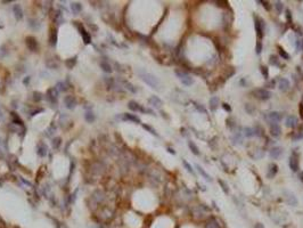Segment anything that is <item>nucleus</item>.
<instances>
[{
  "label": "nucleus",
  "mask_w": 303,
  "mask_h": 228,
  "mask_svg": "<svg viewBox=\"0 0 303 228\" xmlns=\"http://www.w3.org/2000/svg\"><path fill=\"white\" fill-rule=\"evenodd\" d=\"M220 105V100H219V97L216 96H212L211 97V99H210V108H211V111H216V108L219 107Z\"/></svg>",
  "instance_id": "17"
},
{
  "label": "nucleus",
  "mask_w": 303,
  "mask_h": 228,
  "mask_svg": "<svg viewBox=\"0 0 303 228\" xmlns=\"http://www.w3.org/2000/svg\"><path fill=\"white\" fill-rule=\"evenodd\" d=\"M300 180L302 181V184H303V172H301V175H300Z\"/></svg>",
  "instance_id": "52"
},
{
  "label": "nucleus",
  "mask_w": 303,
  "mask_h": 228,
  "mask_svg": "<svg viewBox=\"0 0 303 228\" xmlns=\"http://www.w3.org/2000/svg\"><path fill=\"white\" fill-rule=\"evenodd\" d=\"M270 135H271L272 137H275V138L280 137V135H282V128H280V125H279L278 123H272V124H270Z\"/></svg>",
  "instance_id": "7"
},
{
  "label": "nucleus",
  "mask_w": 303,
  "mask_h": 228,
  "mask_svg": "<svg viewBox=\"0 0 303 228\" xmlns=\"http://www.w3.org/2000/svg\"><path fill=\"white\" fill-rule=\"evenodd\" d=\"M124 86H125V88H127V89H129L131 92H136V91H137V90L133 88V86H132L131 83H129V82H124Z\"/></svg>",
  "instance_id": "41"
},
{
  "label": "nucleus",
  "mask_w": 303,
  "mask_h": 228,
  "mask_svg": "<svg viewBox=\"0 0 303 228\" xmlns=\"http://www.w3.org/2000/svg\"><path fill=\"white\" fill-rule=\"evenodd\" d=\"M261 73H262L264 79H268L269 78V71L267 66H261Z\"/></svg>",
  "instance_id": "32"
},
{
  "label": "nucleus",
  "mask_w": 303,
  "mask_h": 228,
  "mask_svg": "<svg viewBox=\"0 0 303 228\" xmlns=\"http://www.w3.org/2000/svg\"><path fill=\"white\" fill-rule=\"evenodd\" d=\"M205 228H220L219 222L216 221V218H210V219L205 222Z\"/></svg>",
  "instance_id": "20"
},
{
  "label": "nucleus",
  "mask_w": 303,
  "mask_h": 228,
  "mask_svg": "<svg viewBox=\"0 0 303 228\" xmlns=\"http://www.w3.org/2000/svg\"><path fill=\"white\" fill-rule=\"evenodd\" d=\"M282 154H283V148L282 147H279V146H276V147H272V148L269 151V155H270V158H274V160H277L282 156Z\"/></svg>",
  "instance_id": "10"
},
{
  "label": "nucleus",
  "mask_w": 303,
  "mask_h": 228,
  "mask_svg": "<svg viewBox=\"0 0 303 228\" xmlns=\"http://www.w3.org/2000/svg\"><path fill=\"white\" fill-rule=\"evenodd\" d=\"M245 110H246V112H249L250 114H252L254 112V107H253L252 104H246V105H245Z\"/></svg>",
  "instance_id": "42"
},
{
  "label": "nucleus",
  "mask_w": 303,
  "mask_h": 228,
  "mask_svg": "<svg viewBox=\"0 0 303 228\" xmlns=\"http://www.w3.org/2000/svg\"><path fill=\"white\" fill-rule=\"evenodd\" d=\"M219 184H220V186H221V188L223 189V192H225L226 194H229V188H228V185L226 184L223 180H219Z\"/></svg>",
  "instance_id": "30"
},
{
  "label": "nucleus",
  "mask_w": 303,
  "mask_h": 228,
  "mask_svg": "<svg viewBox=\"0 0 303 228\" xmlns=\"http://www.w3.org/2000/svg\"><path fill=\"white\" fill-rule=\"evenodd\" d=\"M174 73H175V75L178 77V79L181 81L182 85H185V86H187V87H189L191 86L193 83H194V80L191 78V75L187 73V72H185V71H181V70H175L174 71Z\"/></svg>",
  "instance_id": "2"
},
{
  "label": "nucleus",
  "mask_w": 303,
  "mask_h": 228,
  "mask_svg": "<svg viewBox=\"0 0 303 228\" xmlns=\"http://www.w3.org/2000/svg\"><path fill=\"white\" fill-rule=\"evenodd\" d=\"M283 195H284L285 202L289 206H297L299 201H297V197L295 196V194L293 192H291V191H283Z\"/></svg>",
  "instance_id": "3"
},
{
  "label": "nucleus",
  "mask_w": 303,
  "mask_h": 228,
  "mask_svg": "<svg viewBox=\"0 0 303 228\" xmlns=\"http://www.w3.org/2000/svg\"><path fill=\"white\" fill-rule=\"evenodd\" d=\"M13 10H14L15 18H16L17 21H21V19L23 18V10H22V8H21V6H19V5H15V6H14V8H13Z\"/></svg>",
  "instance_id": "19"
},
{
  "label": "nucleus",
  "mask_w": 303,
  "mask_h": 228,
  "mask_svg": "<svg viewBox=\"0 0 303 228\" xmlns=\"http://www.w3.org/2000/svg\"><path fill=\"white\" fill-rule=\"evenodd\" d=\"M64 104L65 106L69 108V110H72V108H74L75 105H77V100H75V98L72 96H66L64 98Z\"/></svg>",
  "instance_id": "15"
},
{
  "label": "nucleus",
  "mask_w": 303,
  "mask_h": 228,
  "mask_svg": "<svg viewBox=\"0 0 303 228\" xmlns=\"http://www.w3.org/2000/svg\"><path fill=\"white\" fill-rule=\"evenodd\" d=\"M148 103L153 106V107H155V108H161L162 105H163L162 99H161V98H158L157 96H152L149 99H148Z\"/></svg>",
  "instance_id": "12"
},
{
  "label": "nucleus",
  "mask_w": 303,
  "mask_h": 228,
  "mask_svg": "<svg viewBox=\"0 0 303 228\" xmlns=\"http://www.w3.org/2000/svg\"><path fill=\"white\" fill-rule=\"evenodd\" d=\"M100 66H102V69H103L105 72H112L111 65H110L108 63H106V62H100Z\"/></svg>",
  "instance_id": "29"
},
{
  "label": "nucleus",
  "mask_w": 303,
  "mask_h": 228,
  "mask_svg": "<svg viewBox=\"0 0 303 228\" xmlns=\"http://www.w3.org/2000/svg\"><path fill=\"white\" fill-rule=\"evenodd\" d=\"M299 111H300V116L303 119V103H301L299 106Z\"/></svg>",
  "instance_id": "48"
},
{
  "label": "nucleus",
  "mask_w": 303,
  "mask_h": 228,
  "mask_svg": "<svg viewBox=\"0 0 303 228\" xmlns=\"http://www.w3.org/2000/svg\"><path fill=\"white\" fill-rule=\"evenodd\" d=\"M297 123H299V120L294 115H288L285 120L286 127H288V128H295L297 125Z\"/></svg>",
  "instance_id": "11"
},
{
  "label": "nucleus",
  "mask_w": 303,
  "mask_h": 228,
  "mask_svg": "<svg viewBox=\"0 0 303 228\" xmlns=\"http://www.w3.org/2000/svg\"><path fill=\"white\" fill-rule=\"evenodd\" d=\"M303 138V132L301 131V132H299L297 135H295V136H293V141H299V139H302Z\"/></svg>",
  "instance_id": "43"
},
{
  "label": "nucleus",
  "mask_w": 303,
  "mask_h": 228,
  "mask_svg": "<svg viewBox=\"0 0 303 228\" xmlns=\"http://www.w3.org/2000/svg\"><path fill=\"white\" fill-rule=\"evenodd\" d=\"M34 100H37V102L41 100V95L39 92H34Z\"/></svg>",
  "instance_id": "47"
},
{
  "label": "nucleus",
  "mask_w": 303,
  "mask_h": 228,
  "mask_svg": "<svg viewBox=\"0 0 303 228\" xmlns=\"http://www.w3.org/2000/svg\"><path fill=\"white\" fill-rule=\"evenodd\" d=\"M266 119L268 120L269 122H271V124H272V123L280 122V121H282V119H283V115L279 113V112H275V111H272V112L267 113Z\"/></svg>",
  "instance_id": "5"
},
{
  "label": "nucleus",
  "mask_w": 303,
  "mask_h": 228,
  "mask_svg": "<svg viewBox=\"0 0 303 228\" xmlns=\"http://www.w3.org/2000/svg\"><path fill=\"white\" fill-rule=\"evenodd\" d=\"M275 80H272V81H270V82H268L267 83V87H269V88H275Z\"/></svg>",
  "instance_id": "50"
},
{
  "label": "nucleus",
  "mask_w": 303,
  "mask_h": 228,
  "mask_svg": "<svg viewBox=\"0 0 303 228\" xmlns=\"http://www.w3.org/2000/svg\"><path fill=\"white\" fill-rule=\"evenodd\" d=\"M261 52H262V44H261V41H258V42H256V46H255V53L258 54V55H260Z\"/></svg>",
  "instance_id": "38"
},
{
  "label": "nucleus",
  "mask_w": 303,
  "mask_h": 228,
  "mask_svg": "<svg viewBox=\"0 0 303 228\" xmlns=\"http://www.w3.org/2000/svg\"><path fill=\"white\" fill-rule=\"evenodd\" d=\"M182 164H183V167H185V169L189 172V174H191V175H194L195 176V171H194V169H193V167H191V164L186 161V160H182Z\"/></svg>",
  "instance_id": "26"
},
{
  "label": "nucleus",
  "mask_w": 303,
  "mask_h": 228,
  "mask_svg": "<svg viewBox=\"0 0 303 228\" xmlns=\"http://www.w3.org/2000/svg\"><path fill=\"white\" fill-rule=\"evenodd\" d=\"M291 87V85H289V80L286 79V78H282V79L279 80V83H278V88H279V90L280 91H287L288 89Z\"/></svg>",
  "instance_id": "14"
},
{
  "label": "nucleus",
  "mask_w": 303,
  "mask_h": 228,
  "mask_svg": "<svg viewBox=\"0 0 303 228\" xmlns=\"http://www.w3.org/2000/svg\"><path fill=\"white\" fill-rule=\"evenodd\" d=\"M143 127H144V129H146L147 131H149L152 135H154V136H157V133H156V131L152 128V127H149V125H147V124H143Z\"/></svg>",
  "instance_id": "37"
},
{
  "label": "nucleus",
  "mask_w": 303,
  "mask_h": 228,
  "mask_svg": "<svg viewBox=\"0 0 303 228\" xmlns=\"http://www.w3.org/2000/svg\"><path fill=\"white\" fill-rule=\"evenodd\" d=\"M255 31H256V35L259 37L260 39L263 38V34H264V22L259 17H255Z\"/></svg>",
  "instance_id": "6"
},
{
  "label": "nucleus",
  "mask_w": 303,
  "mask_h": 228,
  "mask_svg": "<svg viewBox=\"0 0 303 228\" xmlns=\"http://www.w3.org/2000/svg\"><path fill=\"white\" fill-rule=\"evenodd\" d=\"M123 119L124 120H129V121H132V122H136V123H140V119H139L138 116H136L135 114H124L123 115Z\"/></svg>",
  "instance_id": "23"
},
{
  "label": "nucleus",
  "mask_w": 303,
  "mask_h": 228,
  "mask_svg": "<svg viewBox=\"0 0 303 228\" xmlns=\"http://www.w3.org/2000/svg\"><path fill=\"white\" fill-rule=\"evenodd\" d=\"M279 54H280V56H282L283 58H285V60H289V55L286 53L285 50H283L282 48H279Z\"/></svg>",
  "instance_id": "40"
},
{
  "label": "nucleus",
  "mask_w": 303,
  "mask_h": 228,
  "mask_svg": "<svg viewBox=\"0 0 303 228\" xmlns=\"http://www.w3.org/2000/svg\"><path fill=\"white\" fill-rule=\"evenodd\" d=\"M244 135L246 137H253L255 136V130L253 128H249V127H245L244 128Z\"/></svg>",
  "instance_id": "25"
},
{
  "label": "nucleus",
  "mask_w": 303,
  "mask_h": 228,
  "mask_svg": "<svg viewBox=\"0 0 303 228\" xmlns=\"http://www.w3.org/2000/svg\"><path fill=\"white\" fill-rule=\"evenodd\" d=\"M194 106L201 113H204V114H206V110H205V107L203 105H201V104H198V103H196V102H194Z\"/></svg>",
  "instance_id": "31"
},
{
  "label": "nucleus",
  "mask_w": 303,
  "mask_h": 228,
  "mask_svg": "<svg viewBox=\"0 0 303 228\" xmlns=\"http://www.w3.org/2000/svg\"><path fill=\"white\" fill-rule=\"evenodd\" d=\"M128 107H129L131 111H133V112H141V106L139 105L137 102H135V100H130L129 104H128Z\"/></svg>",
  "instance_id": "21"
},
{
  "label": "nucleus",
  "mask_w": 303,
  "mask_h": 228,
  "mask_svg": "<svg viewBox=\"0 0 303 228\" xmlns=\"http://www.w3.org/2000/svg\"><path fill=\"white\" fill-rule=\"evenodd\" d=\"M254 228H264V226H263V224H261V222H258V224H255Z\"/></svg>",
  "instance_id": "51"
},
{
  "label": "nucleus",
  "mask_w": 303,
  "mask_h": 228,
  "mask_svg": "<svg viewBox=\"0 0 303 228\" xmlns=\"http://www.w3.org/2000/svg\"><path fill=\"white\" fill-rule=\"evenodd\" d=\"M275 7L277 9V11L280 14L282 11H283V4L280 2V1H276V4H275Z\"/></svg>",
  "instance_id": "39"
},
{
  "label": "nucleus",
  "mask_w": 303,
  "mask_h": 228,
  "mask_svg": "<svg viewBox=\"0 0 303 228\" xmlns=\"http://www.w3.org/2000/svg\"><path fill=\"white\" fill-rule=\"evenodd\" d=\"M302 99H303V97H302Z\"/></svg>",
  "instance_id": "54"
},
{
  "label": "nucleus",
  "mask_w": 303,
  "mask_h": 228,
  "mask_svg": "<svg viewBox=\"0 0 303 228\" xmlns=\"http://www.w3.org/2000/svg\"><path fill=\"white\" fill-rule=\"evenodd\" d=\"M57 87H58V90H59V91H64V90H66V88H65V83H64V82H59V83L57 85Z\"/></svg>",
  "instance_id": "44"
},
{
  "label": "nucleus",
  "mask_w": 303,
  "mask_h": 228,
  "mask_svg": "<svg viewBox=\"0 0 303 228\" xmlns=\"http://www.w3.org/2000/svg\"><path fill=\"white\" fill-rule=\"evenodd\" d=\"M188 146H189V148H191L193 154H195V155H199V154H201V153H199L198 147H197V145H196L194 141H188Z\"/></svg>",
  "instance_id": "24"
},
{
  "label": "nucleus",
  "mask_w": 303,
  "mask_h": 228,
  "mask_svg": "<svg viewBox=\"0 0 303 228\" xmlns=\"http://www.w3.org/2000/svg\"><path fill=\"white\" fill-rule=\"evenodd\" d=\"M269 62H270V64L271 65H274V66H279V60H278V57L276 55H271L270 57H269Z\"/></svg>",
  "instance_id": "28"
},
{
  "label": "nucleus",
  "mask_w": 303,
  "mask_h": 228,
  "mask_svg": "<svg viewBox=\"0 0 303 228\" xmlns=\"http://www.w3.org/2000/svg\"><path fill=\"white\" fill-rule=\"evenodd\" d=\"M59 145H61V138L59 137H56V138L52 139V147L54 148H58Z\"/></svg>",
  "instance_id": "33"
},
{
  "label": "nucleus",
  "mask_w": 303,
  "mask_h": 228,
  "mask_svg": "<svg viewBox=\"0 0 303 228\" xmlns=\"http://www.w3.org/2000/svg\"><path fill=\"white\" fill-rule=\"evenodd\" d=\"M26 46L30 50H35L37 48V41L33 37H27L26 38Z\"/></svg>",
  "instance_id": "18"
},
{
  "label": "nucleus",
  "mask_w": 303,
  "mask_h": 228,
  "mask_svg": "<svg viewBox=\"0 0 303 228\" xmlns=\"http://www.w3.org/2000/svg\"><path fill=\"white\" fill-rule=\"evenodd\" d=\"M252 94L254 95V97H256L260 100H267V99H269L271 97V92L269 90H267V89H262V88L253 90Z\"/></svg>",
  "instance_id": "4"
},
{
  "label": "nucleus",
  "mask_w": 303,
  "mask_h": 228,
  "mask_svg": "<svg viewBox=\"0 0 303 228\" xmlns=\"http://www.w3.org/2000/svg\"><path fill=\"white\" fill-rule=\"evenodd\" d=\"M52 44H56V38H57V37H56V31H54V33L52 34Z\"/></svg>",
  "instance_id": "49"
},
{
  "label": "nucleus",
  "mask_w": 303,
  "mask_h": 228,
  "mask_svg": "<svg viewBox=\"0 0 303 228\" xmlns=\"http://www.w3.org/2000/svg\"><path fill=\"white\" fill-rule=\"evenodd\" d=\"M80 32H81V35H82V38H83L85 44H90V42H91V38H90L89 33L83 29V27H80Z\"/></svg>",
  "instance_id": "22"
},
{
  "label": "nucleus",
  "mask_w": 303,
  "mask_h": 228,
  "mask_svg": "<svg viewBox=\"0 0 303 228\" xmlns=\"http://www.w3.org/2000/svg\"><path fill=\"white\" fill-rule=\"evenodd\" d=\"M222 107L225 108V110L227 111V112H231V107H230V106L228 105L227 103H223V104H222Z\"/></svg>",
  "instance_id": "46"
},
{
  "label": "nucleus",
  "mask_w": 303,
  "mask_h": 228,
  "mask_svg": "<svg viewBox=\"0 0 303 228\" xmlns=\"http://www.w3.org/2000/svg\"><path fill=\"white\" fill-rule=\"evenodd\" d=\"M55 21L57 22V24H61L62 22L64 21V19H63V15H62L61 11H57V14L55 15Z\"/></svg>",
  "instance_id": "34"
},
{
  "label": "nucleus",
  "mask_w": 303,
  "mask_h": 228,
  "mask_svg": "<svg viewBox=\"0 0 303 228\" xmlns=\"http://www.w3.org/2000/svg\"><path fill=\"white\" fill-rule=\"evenodd\" d=\"M47 146H46V144L42 143V141H40L38 145H37V153H38V155L39 156H41V158H44L46 155H47Z\"/></svg>",
  "instance_id": "13"
},
{
  "label": "nucleus",
  "mask_w": 303,
  "mask_h": 228,
  "mask_svg": "<svg viewBox=\"0 0 303 228\" xmlns=\"http://www.w3.org/2000/svg\"><path fill=\"white\" fill-rule=\"evenodd\" d=\"M75 64V58H73V61H67L66 62V65L69 66V69H72V66Z\"/></svg>",
  "instance_id": "45"
},
{
  "label": "nucleus",
  "mask_w": 303,
  "mask_h": 228,
  "mask_svg": "<svg viewBox=\"0 0 303 228\" xmlns=\"http://www.w3.org/2000/svg\"><path fill=\"white\" fill-rule=\"evenodd\" d=\"M71 8H72V10H73V13L78 14L79 11H81L82 6H81L79 2H73V4H71Z\"/></svg>",
  "instance_id": "27"
},
{
  "label": "nucleus",
  "mask_w": 303,
  "mask_h": 228,
  "mask_svg": "<svg viewBox=\"0 0 303 228\" xmlns=\"http://www.w3.org/2000/svg\"><path fill=\"white\" fill-rule=\"evenodd\" d=\"M195 168L197 169V171L199 172V175L203 176V178H204L206 181H208V183H211V181H212V178H211V176L208 175V172H206V171H205L203 168L201 167L199 164H195Z\"/></svg>",
  "instance_id": "16"
},
{
  "label": "nucleus",
  "mask_w": 303,
  "mask_h": 228,
  "mask_svg": "<svg viewBox=\"0 0 303 228\" xmlns=\"http://www.w3.org/2000/svg\"><path fill=\"white\" fill-rule=\"evenodd\" d=\"M288 164H289V168H291V170H292L293 172H297V171H299V169H300V163H299V160H297V158H296L295 155H292V156L289 158Z\"/></svg>",
  "instance_id": "9"
},
{
  "label": "nucleus",
  "mask_w": 303,
  "mask_h": 228,
  "mask_svg": "<svg viewBox=\"0 0 303 228\" xmlns=\"http://www.w3.org/2000/svg\"><path fill=\"white\" fill-rule=\"evenodd\" d=\"M233 141H234L235 144H242L243 143V138L239 136V133H236V136L233 137Z\"/></svg>",
  "instance_id": "36"
},
{
  "label": "nucleus",
  "mask_w": 303,
  "mask_h": 228,
  "mask_svg": "<svg viewBox=\"0 0 303 228\" xmlns=\"http://www.w3.org/2000/svg\"><path fill=\"white\" fill-rule=\"evenodd\" d=\"M168 151H169L170 153H172V154H174V151H173L172 148H168Z\"/></svg>",
  "instance_id": "53"
},
{
  "label": "nucleus",
  "mask_w": 303,
  "mask_h": 228,
  "mask_svg": "<svg viewBox=\"0 0 303 228\" xmlns=\"http://www.w3.org/2000/svg\"><path fill=\"white\" fill-rule=\"evenodd\" d=\"M86 120L88 122H94L95 121V116H94V114L91 113V112H88L86 114Z\"/></svg>",
  "instance_id": "35"
},
{
  "label": "nucleus",
  "mask_w": 303,
  "mask_h": 228,
  "mask_svg": "<svg viewBox=\"0 0 303 228\" xmlns=\"http://www.w3.org/2000/svg\"><path fill=\"white\" fill-rule=\"evenodd\" d=\"M278 172V166L276 163H270L267 169V177L269 179H272Z\"/></svg>",
  "instance_id": "8"
},
{
  "label": "nucleus",
  "mask_w": 303,
  "mask_h": 228,
  "mask_svg": "<svg viewBox=\"0 0 303 228\" xmlns=\"http://www.w3.org/2000/svg\"><path fill=\"white\" fill-rule=\"evenodd\" d=\"M139 77L140 79L143 80L145 83H147L149 87H152L153 89H160L161 87V83H160V80L156 78L155 75L148 73V72H145V71H140L139 72Z\"/></svg>",
  "instance_id": "1"
}]
</instances>
